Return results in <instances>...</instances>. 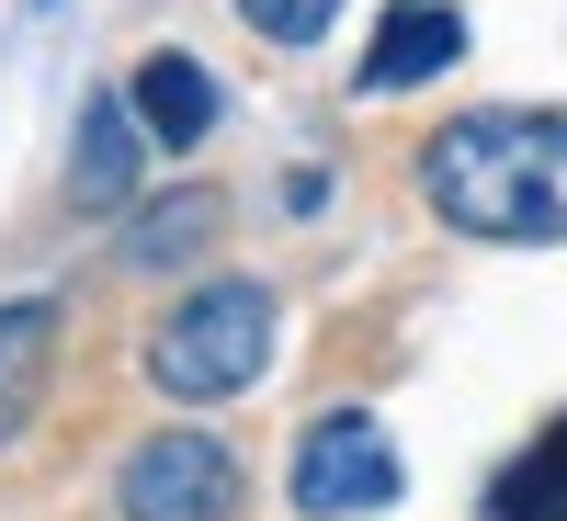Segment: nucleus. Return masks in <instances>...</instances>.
<instances>
[{"instance_id": "nucleus-1", "label": "nucleus", "mask_w": 567, "mask_h": 521, "mask_svg": "<svg viewBox=\"0 0 567 521\" xmlns=\"http://www.w3.org/2000/svg\"><path fill=\"white\" fill-rule=\"evenodd\" d=\"M420 194L465 239H567V114H454L420 148Z\"/></svg>"}, {"instance_id": "nucleus-2", "label": "nucleus", "mask_w": 567, "mask_h": 521, "mask_svg": "<svg viewBox=\"0 0 567 521\" xmlns=\"http://www.w3.org/2000/svg\"><path fill=\"white\" fill-rule=\"evenodd\" d=\"M261 363H272V295L261 283H205V295H182L159 317V341H148V374L171 397H239L261 386Z\"/></svg>"}, {"instance_id": "nucleus-3", "label": "nucleus", "mask_w": 567, "mask_h": 521, "mask_svg": "<svg viewBox=\"0 0 567 521\" xmlns=\"http://www.w3.org/2000/svg\"><path fill=\"white\" fill-rule=\"evenodd\" d=\"M250 477H239V454H227L216 431H148L125 454V477H114V510L125 521H239Z\"/></svg>"}, {"instance_id": "nucleus-4", "label": "nucleus", "mask_w": 567, "mask_h": 521, "mask_svg": "<svg viewBox=\"0 0 567 521\" xmlns=\"http://www.w3.org/2000/svg\"><path fill=\"white\" fill-rule=\"evenodd\" d=\"M386 499H398V442H386V419L329 408L318 431L296 442V510H307V521H352V510H386Z\"/></svg>"}, {"instance_id": "nucleus-5", "label": "nucleus", "mask_w": 567, "mask_h": 521, "mask_svg": "<svg viewBox=\"0 0 567 521\" xmlns=\"http://www.w3.org/2000/svg\"><path fill=\"white\" fill-rule=\"evenodd\" d=\"M136 159H148L136 103H125V91H91V103H80V148H69V194H80L91 216L136 205Z\"/></svg>"}, {"instance_id": "nucleus-6", "label": "nucleus", "mask_w": 567, "mask_h": 521, "mask_svg": "<svg viewBox=\"0 0 567 521\" xmlns=\"http://www.w3.org/2000/svg\"><path fill=\"white\" fill-rule=\"evenodd\" d=\"M125 103H136V125H148V148L182 159V148H205V136H216V69L182 58V45H159V58H136Z\"/></svg>"}, {"instance_id": "nucleus-7", "label": "nucleus", "mask_w": 567, "mask_h": 521, "mask_svg": "<svg viewBox=\"0 0 567 521\" xmlns=\"http://www.w3.org/2000/svg\"><path fill=\"white\" fill-rule=\"evenodd\" d=\"M454 58H465L454 0H398V12L374 23V45H363V91H420V80H443Z\"/></svg>"}, {"instance_id": "nucleus-8", "label": "nucleus", "mask_w": 567, "mask_h": 521, "mask_svg": "<svg viewBox=\"0 0 567 521\" xmlns=\"http://www.w3.org/2000/svg\"><path fill=\"white\" fill-rule=\"evenodd\" d=\"M45 374H58V306H45V295H23V306H0V442H12L23 419H34Z\"/></svg>"}, {"instance_id": "nucleus-9", "label": "nucleus", "mask_w": 567, "mask_h": 521, "mask_svg": "<svg viewBox=\"0 0 567 521\" xmlns=\"http://www.w3.org/2000/svg\"><path fill=\"white\" fill-rule=\"evenodd\" d=\"M205 239H216V194H171V205H148L125 227V261L136 272H171V261H194Z\"/></svg>"}, {"instance_id": "nucleus-10", "label": "nucleus", "mask_w": 567, "mask_h": 521, "mask_svg": "<svg viewBox=\"0 0 567 521\" xmlns=\"http://www.w3.org/2000/svg\"><path fill=\"white\" fill-rule=\"evenodd\" d=\"M488 510H499V521H567V431H545L523 465H511Z\"/></svg>"}, {"instance_id": "nucleus-11", "label": "nucleus", "mask_w": 567, "mask_h": 521, "mask_svg": "<svg viewBox=\"0 0 567 521\" xmlns=\"http://www.w3.org/2000/svg\"><path fill=\"white\" fill-rule=\"evenodd\" d=\"M329 12H341V0H239V23H250L261 45H318Z\"/></svg>"}]
</instances>
